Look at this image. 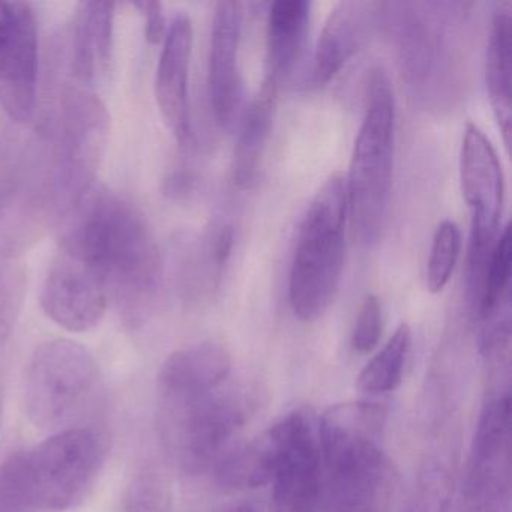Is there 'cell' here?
<instances>
[{"instance_id": "cell-34", "label": "cell", "mask_w": 512, "mask_h": 512, "mask_svg": "<svg viewBox=\"0 0 512 512\" xmlns=\"http://www.w3.org/2000/svg\"><path fill=\"white\" fill-rule=\"evenodd\" d=\"M0 512H31V511H22V509H14V508H10V506L0 505Z\"/></svg>"}, {"instance_id": "cell-20", "label": "cell", "mask_w": 512, "mask_h": 512, "mask_svg": "<svg viewBox=\"0 0 512 512\" xmlns=\"http://www.w3.org/2000/svg\"><path fill=\"white\" fill-rule=\"evenodd\" d=\"M277 95L278 86L263 80L256 97L245 109L232 161L233 182L239 190H251L259 181L274 127Z\"/></svg>"}, {"instance_id": "cell-8", "label": "cell", "mask_w": 512, "mask_h": 512, "mask_svg": "<svg viewBox=\"0 0 512 512\" xmlns=\"http://www.w3.org/2000/svg\"><path fill=\"white\" fill-rule=\"evenodd\" d=\"M460 182L472 215L467 250V286L484 278L491 251L500 235L505 179L496 149L476 125L467 124L460 151Z\"/></svg>"}, {"instance_id": "cell-15", "label": "cell", "mask_w": 512, "mask_h": 512, "mask_svg": "<svg viewBox=\"0 0 512 512\" xmlns=\"http://www.w3.org/2000/svg\"><path fill=\"white\" fill-rule=\"evenodd\" d=\"M325 512H389L397 473L385 452L326 469Z\"/></svg>"}, {"instance_id": "cell-14", "label": "cell", "mask_w": 512, "mask_h": 512, "mask_svg": "<svg viewBox=\"0 0 512 512\" xmlns=\"http://www.w3.org/2000/svg\"><path fill=\"white\" fill-rule=\"evenodd\" d=\"M385 425L380 404L347 401L329 407L317 430L326 469L383 452Z\"/></svg>"}, {"instance_id": "cell-12", "label": "cell", "mask_w": 512, "mask_h": 512, "mask_svg": "<svg viewBox=\"0 0 512 512\" xmlns=\"http://www.w3.org/2000/svg\"><path fill=\"white\" fill-rule=\"evenodd\" d=\"M242 4L224 0L215 8L209 47V98L215 122L230 130L244 101L239 52H241Z\"/></svg>"}, {"instance_id": "cell-3", "label": "cell", "mask_w": 512, "mask_h": 512, "mask_svg": "<svg viewBox=\"0 0 512 512\" xmlns=\"http://www.w3.org/2000/svg\"><path fill=\"white\" fill-rule=\"evenodd\" d=\"M395 97L388 71H370L364 118L353 145L346 184L349 220L359 241L373 245L388 221L394 178Z\"/></svg>"}, {"instance_id": "cell-25", "label": "cell", "mask_w": 512, "mask_h": 512, "mask_svg": "<svg viewBox=\"0 0 512 512\" xmlns=\"http://www.w3.org/2000/svg\"><path fill=\"white\" fill-rule=\"evenodd\" d=\"M410 340H412V334L409 326L406 323L398 326L388 343L359 374L358 383H356L358 388L371 395L394 391L403 379Z\"/></svg>"}, {"instance_id": "cell-13", "label": "cell", "mask_w": 512, "mask_h": 512, "mask_svg": "<svg viewBox=\"0 0 512 512\" xmlns=\"http://www.w3.org/2000/svg\"><path fill=\"white\" fill-rule=\"evenodd\" d=\"M193 23L185 13L176 14L163 41L157 74L155 98L158 109L181 148L194 143L190 112V64L193 53Z\"/></svg>"}, {"instance_id": "cell-16", "label": "cell", "mask_w": 512, "mask_h": 512, "mask_svg": "<svg viewBox=\"0 0 512 512\" xmlns=\"http://www.w3.org/2000/svg\"><path fill=\"white\" fill-rule=\"evenodd\" d=\"M380 7L361 0H344L335 5L314 50L311 85H326L352 61L376 25Z\"/></svg>"}, {"instance_id": "cell-30", "label": "cell", "mask_w": 512, "mask_h": 512, "mask_svg": "<svg viewBox=\"0 0 512 512\" xmlns=\"http://www.w3.org/2000/svg\"><path fill=\"white\" fill-rule=\"evenodd\" d=\"M382 323V304L379 298L374 295L365 296L353 328V349L359 353L371 352L379 343Z\"/></svg>"}, {"instance_id": "cell-24", "label": "cell", "mask_w": 512, "mask_h": 512, "mask_svg": "<svg viewBox=\"0 0 512 512\" xmlns=\"http://www.w3.org/2000/svg\"><path fill=\"white\" fill-rule=\"evenodd\" d=\"M512 238L511 227L506 224L494 244L485 268L481 292L476 301V311L482 320L499 317L509 310V286H511Z\"/></svg>"}, {"instance_id": "cell-22", "label": "cell", "mask_w": 512, "mask_h": 512, "mask_svg": "<svg viewBox=\"0 0 512 512\" xmlns=\"http://www.w3.org/2000/svg\"><path fill=\"white\" fill-rule=\"evenodd\" d=\"M280 421L218 463L217 481L221 487L251 490L274 481L281 452Z\"/></svg>"}, {"instance_id": "cell-32", "label": "cell", "mask_w": 512, "mask_h": 512, "mask_svg": "<svg viewBox=\"0 0 512 512\" xmlns=\"http://www.w3.org/2000/svg\"><path fill=\"white\" fill-rule=\"evenodd\" d=\"M197 179L191 172L185 170H178V172L170 173L169 178L164 182V191L170 197L175 199H182L187 197L188 194L196 190Z\"/></svg>"}, {"instance_id": "cell-31", "label": "cell", "mask_w": 512, "mask_h": 512, "mask_svg": "<svg viewBox=\"0 0 512 512\" xmlns=\"http://www.w3.org/2000/svg\"><path fill=\"white\" fill-rule=\"evenodd\" d=\"M134 7L139 8L145 16V35L148 43L152 46L163 44L167 29H169L166 16H164L163 5L160 2H137Z\"/></svg>"}, {"instance_id": "cell-33", "label": "cell", "mask_w": 512, "mask_h": 512, "mask_svg": "<svg viewBox=\"0 0 512 512\" xmlns=\"http://www.w3.org/2000/svg\"><path fill=\"white\" fill-rule=\"evenodd\" d=\"M239 512H286L274 499L251 500L245 503Z\"/></svg>"}, {"instance_id": "cell-10", "label": "cell", "mask_w": 512, "mask_h": 512, "mask_svg": "<svg viewBox=\"0 0 512 512\" xmlns=\"http://www.w3.org/2000/svg\"><path fill=\"white\" fill-rule=\"evenodd\" d=\"M281 452L274 476V500L286 512H317L323 500L319 434L307 413H289L280 421Z\"/></svg>"}, {"instance_id": "cell-6", "label": "cell", "mask_w": 512, "mask_h": 512, "mask_svg": "<svg viewBox=\"0 0 512 512\" xmlns=\"http://www.w3.org/2000/svg\"><path fill=\"white\" fill-rule=\"evenodd\" d=\"M239 395L208 394L160 397V428L170 455L187 472L208 469L247 419Z\"/></svg>"}, {"instance_id": "cell-27", "label": "cell", "mask_w": 512, "mask_h": 512, "mask_svg": "<svg viewBox=\"0 0 512 512\" xmlns=\"http://www.w3.org/2000/svg\"><path fill=\"white\" fill-rule=\"evenodd\" d=\"M451 491L452 482L448 470L431 463L419 475L406 512H449Z\"/></svg>"}, {"instance_id": "cell-23", "label": "cell", "mask_w": 512, "mask_h": 512, "mask_svg": "<svg viewBox=\"0 0 512 512\" xmlns=\"http://www.w3.org/2000/svg\"><path fill=\"white\" fill-rule=\"evenodd\" d=\"M235 242L233 227L215 221L181 265V280L185 290L194 295L214 289L229 262Z\"/></svg>"}, {"instance_id": "cell-9", "label": "cell", "mask_w": 512, "mask_h": 512, "mask_svg": "<svg viewBox=\"0 0 512 512\" xmlns=\"http://www.w3.org/2000/svg\"><path fill=\"white\" fill-rule=\"evenodd\" d=\"M38 88V28L34 10L0 2V107L17 124L34 118Z\"/></svg>"}, {"instance_id": "cell-18", "label": "cell", "mask_w": 512, "mask_h": 512, "mask_svg": "<svg viewBox=\"0 0 512 512\" xmlns=\"http://www.w3.org/2000/svg\"><path fill=\"white\" fill-rule=\"evenodd\" d=\"M115 5L82 2L77 7L71 43V71L79 85L91 88L109 71L113 53Z\"/></svg>"}, {"instance_id": "cell-21", "label": "cell", "mask_w": 512, "mask_h": 512, "mask_svg": "<svg viewBox=\"0 0 512 512\" xmlns=\"http://www.w3.org/2000/svg\"><path fill=\"white\" fill-rule=\"evenodd\" d=\"M511 64V7L509 4H497L488 31L485 80L491 109L506 148L511 142Z\"/></svg>"}, {"instance_id": "cell-11", "label": "cell", "mask_w": 512, "mask_h": 512, "mask_svg": "<svg viewBox=\"0 0 512 512\" xmlns=\"http://www.w3.org/2000/svg\"><path fill=\"white\" fill-rule=\"evenodd\" d=\"M109 290L92 269L59 250L41 290V308L70 332L97 328L109 307Z\"/></svg>"}, {"instance_id": "cell-29", "label": "cell", "mask_w": 512, "mask_h": 512, "mask_svg": "<svg viewBox=\"0 0 512 512\" xmlns=\"http://www.w3.org/2000/svg\"><path fill=\"white\" fill-rule=\"evenodd\" d=\"M25 293V275L13 263H0V355L7 346Z\"/></svg>"}, {"instance_id": "cell-26", "label": "cell", "mask_w": 512, "mask_h": 512, "mask_svg": "<svg viewBox=\"0 0 512 512\" xmlns=\"http://www.w3.org/2000/svg\"><path fill=\"white\" fill-rule=\"evenodd\" d=\"M461 250V233L451 220L437 226L427 262V289L440 293L451 280Z\"/></svg>"}, {"instance_id": "cell-28", "label": "cell", "mask_w": 512, "mask_h": 512, "mask_svg": "<svg viewBox=\"0 0 512 512\" xmlns=\"http://www.w3.org/2000/svg\"><path fill=\"white\" fill-rule=\"evenodd\" d=\"M127 512H169V482L155 467H146L134 476L125 494Z\"/></svg>"}, {"instance_id": "cell-5", "label": "cell", "mask_w": 512, "mask_h": 512, "mask_svg": "<svg viewBox=\"0 0 512 512\" xmlns=\"http://www.w3.org/2000/svg\"><path fill=\"white\" fill-rule=\"evenodd\" d=\"M106 106L86 86H65L53 146V206L67 214L92 187L109 139Z\"/></svg>"}, {"instance_id": "cell-2", "label": "cell", "mask_w": 512, "mask_h": 512, "mask_svg": "<svg viewBox=\"0 0 512 512\" xmlns=\"http://www.w3.org/2000/svg\"><path fill=\"white\" fill-rule=\"evenodd\" d=\"M104 463L100 436L67 428L0 464V505L62 512L85 499Z\"/></svg>"}, {"instance_id": "cell-19", "label": "cell", "mask_w": 512, "mask_h": 512, "mask_svg": "<svg viewBox=\"0 0 512 512\" xmlns=\"http://www.w3.org/2000/svg\"><path fill=\"white\" fill-rule=\"evenodd\" d=\"M311 4L307 0H278L266 22L265 80L280 88L292 76L307 41Z\"/></svg>"}, {"instance_id": "cell-1", "label": "cell", "mask_w": 512, "mask_h": 512, "mask_svg": "<svg viewBox=\"0 0 512 512\" xmlns=\"http://www.w3.org/2000/svg\"><path fill=\"white\" fill-rule=\"evenodd\" d=\"M59 250L98 275L125 319H143L160 287L163 262L145 215L133 203L92 187L64 215Z\"/></svg>"}, {"instance_id": "cell-7", "label": "cell", "mask_w": 512, "mask_h": 512, "mask_svg": "<svg viewBox=\"0 0 512 512\" xmlns=\"http://www.w3.org/2000/svg\"><path fill=\"white\" fill-rule=\"evenodd\" d=\"M97 382L98 365L86 347L65 338L46 341L26 368V416L43 430L59 427L88 400Z\"/></svg>"}, {"instance_id": "cell-17", "label": "cell", "mask_w": 512, "mask_h": 512, "mask_svg": "<svg viewBox=\"0 0 512 512\" xmlns=\"http://www.w3.org/2000/svg\"><path fill=\"white\" fill-rule=\"evenodd\" d=\"M232 370V355L220 341H202L176 350L158 373L160 397H194L215 391Z\"/></svg>"}, {"instance_id": "cell-4", "label": "cell", "mask_w": 512, "mask_h": 512, "mask_svg": "<svg viewBox=\"0 0 512 512\" xmlns=\"http://www.w3.org/2000/svg\"><path fill=\"white\" fill-rule=\"evenodd\" d=\"M347 220L344 176L335 173L308 205L290 263V307L302 322L319 319L337 295L346 257Z\"/></svg>"}]
</instances>
